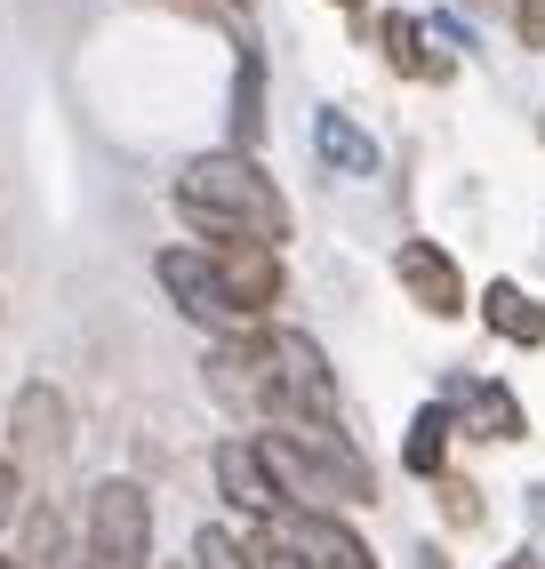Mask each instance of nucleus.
I'll return each mask as SVG.
<instances>
[{
    "label": "nucleus",
    "instance_id": "obj_1",
    "mask_svg": "<svg viewBox=\"0 0 545 569\" xmlns=\"http://www.w3.org/2000/svg\"><path fill=\"white\" fill-rule=\"evenodd\" d=\"M177 209L217 241H265L281 249L289 241V201L272 193V177L249 153H201L177 169Z\"/></svg>",
    "mask_w": 545,
    "mask_h": 569
},
{
    "label": "nucleus",
    "instance_id": "obj_2",
    "mask_svg": "<svg viewBox=\"0 0 545 569\" xmlns=\"http://www.w3.org/2000/svg\"><path fill=\"white\" fill-rule=\"evenodd\" d=\"M265 361H272V417H289V426H337V377H329L314 337L265 329Z\"/></svg>",
    "mask_w": 545,
    "mask_h": 569
},
{
    "label": "nucleus",
    "instance_id": "obj_3",
    "mask_svg": "<svg viewBox=\"0 0 545 569\" xmlns=\"http://www.w3.org/2000/svg\"><path fill=\"white\" fill-rule=\"evenodd\" d=\"M152 546V506L137 481H97L89 498V569H145Z\"/></svg>",
    "mask_w": 545,
    "mask_h": 569
},
{
    "label": "nucleus",
    "instance_id": "obj_4",
    "mask_svg": "<svg viewBox=\"0 0 545 569\" xmlns=\"http://www.w3.org/2000/svg\"><path fill=\"white\" fill-rule=\"evenodd\" d=\"M152 273H161V289L177 297V313L185 321H201V329H225V337H257V321L225 297V281H217V264L201 257V249H161L152 257Z\"/></svg>",
    "mask_w": 545,
    "mask_h": 569
},
{
    "label": "nucleus",
    "instance_id": "obj_5",
    "mask_svg": "<svg viewBox=\"0 0 545 569\" xmlns=\"http://www.w3.org/2000/svg\"><path fill=\"white\" fill-rule=\"evenodd\" d=\"M217 281H225V297L241 306L249 321H265V306L281 297V257H272L265 241H217Z\"/></svg>",
    "mask_w": 545,
    "mask_h": 569
},
{
    "label": "nucleus",
    "instance_id": "obj_6",
    "mask_svg": "<svg viewBox=\"0 0 545 569\" xmlns=\"http://www.w3.org/2000/svg\"><path fill=\"white\" fill-rule=\"evenodd\" d=\"M281 546L297 553V569H377L369 546L345 521H329V513H289L281 521Z\"/></svg>",
    "mask_w": 545,
    "mask_h": 569
},
{
    "label": "nucleus",
    "instance_id": "obj_7",
    "mask_svg": "<svg viewBox=\"0 0 545 569\" xmlns=\"http://www.w3.org/2000/svg\"><path fill=\"white\" fill-rule=\"evenodd\" d=\"M394 273H402V289L417 297L434 321H449V313H465V281H457V264L434 249V241H402V257H394Z\"/></svg>",
    "mask_w": 545,
    "mask_h": 569
},
{
    "label": "nucleus",
    "instance_id": "obj_8",
    "mask_svg": "<svg viewBox=\"0 0 545 569\" xmlns=\"http://www.w3.org/2000/svg\"><path fill=\"white\" fill-rule=\"evenodd\" d=\"M457 409H465V433L474 441H522L529 433V417H522V401L505 393V386H482V377H457Z\"/></svg>",
    "mask_w": 545,
    "mask_h": 569
},
{
    "label": "nucleus",
    "instance_id": "obj_9",
    "mask_svg": "<svg viewBox=\"0 0 545 569\" xmlns=\"http://www.w3.org/2000/svg\"><path fill=\"white\" fill-rule=\"evenodd\" d=\"M217 489H225L241 513H281V489H272L257 441H217Z\"/></svg>",
    "mask_w": 545,
    "mask_h": 569
},
{
    "label": "nucleus",
    "instance_id": "obj_10",
    "mask_svg": "<svg viewBox=\"0 0 545 569\" xmlns=\"http://www.w3.org/2000/svg\"><path fill=\"white\" fill-rule=\"evenodd\" d=\"M65 433H72L65 393L24 386V393H17V449H24V458H65Z\"/></svg>",
    "mask_w": 545,
    "mask_h": 569
},
{
    "label": "nucleus",
    "instance_id": "obj_11",
    "mask_svg": "<svg viewBox=\"0 0 545 569\" xmlns=\"http://www.w3.org/2000/svg\"><path fill=\"white\" fill-rule=\"evenodd\" d=\"M482 321H489V337H505V346H545V306L529 289H514V281L482 289Z\"/></svg>",
    "mask_w": 545,
    "mask_h": 569
},
{
    "label": "nucleus",
    "instance_id": "obj_12",
    "mask_svg": "<svg viewBox=\"0 0 545 569\" xmlns=\"http://www.w3.org/2000/svg\"><path fill=\"white\" fill-rule=\"evenodd\" d=\"M449 433H457V417H449V409H434V401H425V409L409 417V441H402V466H409V473H425V481H442V458H449Z\"/></svg>",
    "mask_w": 545,
    "mask_h": 569
},
{
    "label": "nucleus",
    "instance_id": "obj_13",
    "mask_svg": "<svg viewBox=\"0 0 545 569\" xmlns=\"http://www.w3.org/2000/svg\"><path fill=\"white\" fill-rule=\"evenodd\" d=\"M314 144H321V161L329 169H345V177H377V144L345 121V112H321L314 121Z\"/></svg>",
    "mask_w": 545,
    "mask_h": 569
},
{
    "label": "nucleus",
    "instance_id": "obj_14",
    "mask_svg": "<svg viewBox=\"0 0 545 569\" xmlns=\"http://www.w3.org/2000/svg\"><path fill=\"white\" fill-rule=\"evenodd\" d=\"M385 57H394V72H409V81H449V57L425 49L417 17H385Z\"/></svg>",
    "mask_w": 545,
    "mask_h": 569
},
{
    "label": "nucleus",
    "instance_id": "obj_15",
    "mask_svg": "<svg viewBox=\"0 0 545 569\" xmlns=\"http://www.w3.org/2000/svg\"><path fill=\"white\" fill-rule=\"evenodd\" d=\"M232 129H241V144H257L265 129V64L241 57V81H232Z\"/></svg>",
    "mask_w": 545,
    "mask_h": 569
},
{
    "label": "nucleus",
    "instance_id": "obj_16",
    "mask_svg": "<svg viewBox=\"0 0 545 569\" xmlns=\"http://www.w3.org/2000/svg\"><path fill=\"white\" fill-rule=\"evenodd\" d=\"M201 569H241V546L225 529H201Z\"/></svg>",
    "mask_w": 545,
    "mask_h": 569
},
{
    "label": "nucleus",
    "instance_id": "obj_17",
    "mask_svg": "<svg viewBox=\"0 0 545 569\" xmlns=\"http://www.w3.org/2000/svg\"><path fill=\"white\" fill-rule=\"evenodd\" d=\"M514 24H522V49H545V0H514Z\"/></svg>",
    "mask_w": 545,
    "mask_h": 569
},
{
    "label": "nucleus",
    "instance_id": "obj_18",
    "mask_svg": "<svg viewBox=\"0 0 545 569\" xmlns=\"http://www.w3.org/2000/svg\"><path fill=\"white\" fill-rule=\"evenodd\" d=\"M482 489H465V481H442V506H449V521H482Z\"/></svg>",
    "mask_w": 545,
    "mask_h": 569
},
{
    "label": "nucleus",
    "instance_id": "obj_19",
    "mask_svg": "<svg viewBox=\"0 0 545 569\" xmlns=\"http://www.w3.org/2000/svg\"><path fill=\"white\" fill-rule=\"evenodd\" d=\"M9 513H17V466L0 458V529H9Z\"/></svg>",
    "mask_w": 545,
    "mask_h": 569
},
{
    "label": "nucleus",
    "instance_id": "obj_20",
    "mask_svg": "<svg viewBox=\"0 0 545 569\" xmlns=\"http://www.w3.org/2000/svg\"><path fill=\"white\" fill-rule=\"evenodd\" d=\"M505 569H545V561H537V553H514V561H505Z\"/></svg>",
    "mask_w": 545,
    "mask_h": 569
},
{
    "label": "nucleus",
    "instance_id": "obj_21",
    "mask_svg": "<svg viewBox=\"0 0 545 569\" xmlns=\"http://www.w3.org/2000/svg\"><path fill=\"white\" fill-rule=\"evenodd\" d=\"M0 569H24V561H17V553H0Z\"/></svg>",
    "mask_w": 545,
    "mask_h": 569
},
{
    "label": "nucleus",
    "instance_id": "obj_22",
    "mask_svg": "<svg viewBox=\"0 0 545 569\" xmlns=\"http://www.w3.org/2000/svg\"><path fill=\"white\" fill-rule=\"evenodd\" d=\"M345 9H354V0H345Z\"/></svg>",
    "mask_w": 545,
    "mask_h": 569
}]
</instances>
